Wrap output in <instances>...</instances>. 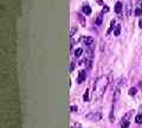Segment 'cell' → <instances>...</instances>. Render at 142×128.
<instances>
[{
	"mask_svg": "<svg viewBox=\"0 0 142 128\" xmlns=\"http://www.w3.org/2000/svg\"><path fill=\"white\" fill-rule=\"evenodd\" d=\"M135 122L136 123H142V114L136 115V117H135Z\"/></svg>",
	"mask_w": 142,
	"mask_h": 128,
	"instance_id": "e0dca14e",
	"label": "cell"
},
{
	"mask_svg": "<svg viewBox=\"0 0 142 128\" xmlns=\"http://www.w3.org/2000/svg\"><path fill=\"white\" fill-rule=\"evenodd\" d=\"M77 109H78V108H77V106H71V107H70L71 113H76V112H77Z\"/></svg>",
	"mask_w": 142,
	"mask_h": 128,
	"instance_id": "603a6c76",
	"label": "cell"
},
{
	"mask_svg": "<svg viewBox=\"0 0 142 128\" xmlns=\"http://www.w3.org/2000/svg\"><path fill=\"white\" fill-rule=\"evenodd\" d=\"M109 11V8H108V6H104V8H103V12H108Z\"/></svg>",
	"mask_w": 142,
	"mask_h": 128,
	"instance_id": "cb8c5ba5",
	"label": "cell"
},
{
	"mask_svg": "<svg viewBox=\"0 0 142 128\" xmlns=\"http://www.w3.org/2000/svg\"><path fill=\"white\" fill-rule=\"evenodd\" d=\"M89 120V121H93V122H98L101 121V119H102V114L98 112H93V113H89L87 116H85Z\"/></svg>",
	"mask_w": 142,
	"mask_h": 128,
	"instance_id": "3957f363",
	"label": "cell"
},
{
	"mask_svg": "<svg viewBox=\"0 0 142 128\" xmlns=\"http://www.w3.org/2000/svg\"><path fill=\"white\" fill-rule=\"evenodd\" d=\"M108 84H109V77L105 75L99 76L96 80L95 84H94V98L95 100L102 98V96L104 95V93L108 88Z\"/></svg>",
	"mask_w": 142,
	"mask_h": 128,
	"instance_id": "6da1fadb",
	"label": "cell"
},
{
	"mask_svg": "<svg viewBox=\"0 0 142 128\" xmlns=\"http://www.w3.org/2000/svg\"><path fill=\"white\" fill-rule=\"evenodd\" d=\"M139 26H140V27L142 29V18L140 19V21H139Z\"/></svg>",
	"mask_w": 142,
	"mask_h": 128,
	"instance_id": "d4e9b609",
	"label": "cell"
},
{
	"mask_svg": "<svg viewBox=\"0 0 142 128\" xmlns=\"http://www.w3.org/2000/svg\"><path fill=\"white\" fill-rule=\"evenodd\" d=\"M120 33H121V25H116V26H115V30H114V36L118 37Z\"/></svg>",
	"mask_w": 142,
	"mask_h": 128,
	"instance_id": "30bf717a",
	"label": "cell"
},
{
	"mask_svg": "<svg viewBox=\"0 0 142 128\" xmlns=\"http://www.w3.org/2000/svg\"><path fill=\"white\" fill-rule=\"evenodd\" d=\"M136 93H137V89L135 88V87H133V88H130V89H129V95H130V96L136 95Z\"/></svg>",
	"mask_w": 142,
	"mask_h": 128,
	"instance_id": "5bb4252c",
	"label": "cell"
},
{
	"mask_svg": "<svg viewBox=\"0 0 142 128\" xmlns=\"http://www.w3.org/2000/svg\"><path fill=\"white\" fill-rule=\"evenodd\" d=\"M75 66H76L75 62H71V64H70V72H72V71L75 70Z\"/></svg>",
	"mask_w": 142,
	"mask_h": 128,
	"instance_id": "7402d4cb",
	"label": "cell"
},
{
	"mask_svg": "<svg viewBox=\"0 0 142 128\" xmlns=\"http://www.w3.org/2000/svg\"><path fill=\"white\" fill-rule=\"evenodd\" d=\"M81 42H82L83 44L88 45V46H93L94 43H95V39H94L93 37H82L81 38Z\"/></svg>",
	"mask_w": 142,
	"mask_h": 128,
	"instance_id": "277c9868",
	"label": "cell"
},
{
	"mask_svg": "<svg viewBox=\"0 0 142 128\" xmlns=\"http://www.w3.org/2000/svg\"><path fill=\"white\" fill-rule=\"evenodd\" d=\"M82 53H83V49L78 48V49H76V51H75V56H76V57H79Z\"/></svg>",
	"mask_w": 142,
	"mask_h": 128,
	"instance_id": "9a60e30c",
	"label": "cell"
},
{
	"mask_svg": "<svg viewBox=\"0 0 142 128\" xmlns=\"http://www.w3.org/2000/svg\"><path fill=\"white\" fill-rule=\"evenodd\" d=\"M71 128H82V125H81V123H78V122L72 123V125H71Z\"/></svg>",
	"mask_w": 142,
	"mask_h": 128,
	"instance_id": "ffe728a7",
	"label": "cell"
},
{
	"mask_svg": "<svg viewBox=\"0 0 142 128\" xmlns=\"http://www.w3.org/2000/svg\"><path fill=\"white\" fill-rule=\"evenodd\" d=\"M77 32V26H73L71 27V31H70V37L73 38V36H75V33Z\"/></svg>",
	"mask_w": 142,
	"mask_h": 128,
	"instance_id": "2e32d148",
	"label": "cell"
},
{
	"mask_svg": "<svg viewBox=\"0 0 142 128\" xmlns=\"http://www.w3.org/2000/svg\"><path fill=\"white\" fill-rule=\"evenodd\" d=\"M131 115H133V110H131V112H128V113H127L126 115L122 117V120H124V121H129V120H130V117H131Z\"/></svg>",
	"mask_w": 142,
	"mask_h": 128,
	"instance_id": "8fae6325",
	"label": "cell"
},
{
	"mask_svg": "<svg viewBox=\"0 0 142 128\" xmlns=\"http://www.w3.org/2000/svg\"><path fill=\"white\" fill-rule=\"evenodd\" d=\"M114 27H115V20H111V21H110V29L108 30V32H107V33L109 34L110 32H111V30H113Z\"/></svg>",
	"mask_w": 142,
	"mask_h": 128,
	"instance_id": "ac0fdd59",
	"label": "cell"
},
{
	"mask_svg": "<svg viewBox=\"0 0 142 128\" xmlns=\"http://www.w3.org/2000/svg\"><path fill=\"white\" fill-rule=\"evenodd\" d=\"M131 14V2L130 1H127V5H126V16L127 17H130Z\"/></svg>",
	"mask_w": 142,
	"mask_h": 128,
	"instance_id": "8992f818",
	"label": "cell"
},
{
	"mask_svg": "<svg viewBox=\"0 0 142 128\" xmlns=\"http://www.w3.org/2000/svg\"><path fill=\"white\" fill-rule=\"evenodd\" d=\"M124 84V78H121L116 82L115 84V90H114V102L118 100V97L121 95V87Z\"/></svg>",
	"mask_w": 142,
	"mask_h": 128,
	"instance_id": "7a4b0ae2",
	"label": "cell"
},
{
	"mask_svg": "<svg viewBox=\"0 0 142 128\" xmlns=\"http://www.w3.org/2000/svg\"><path fill=\"white\" fill-rule=\"evenodd\" d=\"M85 78H87V74H85V71L84 70H82L79 74H78V78H77V83L78 84H81V83H83L84 81H85Z\"/></svg>",
	"mask_w": 142,
	"mask_h": 128,
	"instance_id": "5b68a950",
	"label": "cell"
},
{
	"mask_svg": "<svg viewBox=\"0 0 142 128\" xmlns=\"http://www.w3.org/2000/svg\"><path fill=\"white\" fill-rule=\"evenodd\" d=\"M77 19L79 20V23H81V25H83V26H85V24H87V20H85V18L81 14V13H77Z\"/></svg>",
	"mask_w": 142,
	"mask_h": 128,
	"instance_id": "52a82bcc",
	"label": "cell"
},
{
	"mask_svg": "<svg viewBox=\"0 0 142 128\" xmlns=\"http://www.w3.org/2000/svg\"><path fill=\"white\" fill-rule=\"evenodd\" d=\"M115 12L116 13H121L122 12V4L121 2H116V5H115Z\"/></svg>",
	"mask_w": 142,
	"mask_h": 128,
	"instance_id": "9c48e42d",
	"label": "cell"
},
{
	"mask_svg": "<svg viewBox=\"0 0 142 128\" xmlns=\"http://www.w3.org/2000/svg\"><path fill=\"white\" fill-rule=\"evenodd\" d=\"M130 126V122L129 121H124V120H121V127L122 128H128Z\"/></svg>",
	"mask_w": 142,
	"mask_h": 128,
	"instance_id": "4fadbf2b",
	"label": "cell"
},
{
	"mask_svg": "<svg viewBox=\"0 0 142 128\" xmlns=\"http://www.w3.org/2000/svg\"><path fill=\"white\" fill-rule=\"evenodd\" d=\"M102 19H103V17H102V14H99L98 18L96 19V24H97V25H101V24H102Z\"/></svg>",
	"mask_w": 142,
	"mask_h": 128,
	"instance_id": "d6986e66",
	"label": "cell"
},
{
	"mask_svg": "<svg viewBox=\"0 0 142 128\" xmlns=\"http://www.w3.org/2000/svg\"><path fill=\"white\" fill-rule=\"evenodd\" d=\"M142 14V8L140 7V2L137 4V7H136V10H135V16L137 17H140Z\"/></svg>",
	"mask_w": 142,
	"mask_h": 128,
	"instance_id": "7c38bea8",
	"label": "cell"
},
{
	"mask_svg": "<svg viewBox=\"0 0 142 128\" xmlns=\"http://www.w3.org/2000/svg\"><path fill=\"white\" fill-rule=\"evenodd\" d=\"M83 100H84V101H88V100H89V90H87L85 94L83 95Z\"/></svg>",
	"mask_w": 142,
	"mask_h": 128,
	"instance_id": "44dd1931",
	"label": "cell"
},
{
	"mask_svg": "<svg viewBox=\"0 0 142 128\" xmlns=\"http://www.w3.org/2000/svg\"><path fill=\"white\" fill-rule=\"evenodd\" d=\"M82 12L84 13V14L89 16V14H91V8H90L88 5H85V6H83L82 7Z\"/></svg>",
	"mask_w": 142,
	"mask_h": 128,
	"instance_id": "ba28073f",
	"label": "cell"
}]
</instances>
